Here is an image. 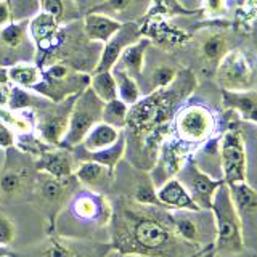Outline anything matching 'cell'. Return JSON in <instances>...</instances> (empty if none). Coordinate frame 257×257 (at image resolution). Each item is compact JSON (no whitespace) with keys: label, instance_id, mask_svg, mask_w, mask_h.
Here are the masks:
<instances>
[{"label":"cell","instance_id":"24","mask_svg":"<svg viewBox=\"0 0 257 257\" xmlns=\"http://www.w3.org/2000/svg\"><path fill=\"white\" fill-rule=\"evenodd\" d=\"M10 79L23 87H34L40 82V71L31 64H18L10 69Z\"/></svg>","mask_w":257,"mask_h":257},{"label":"cell","instance_id":"5","mask_svg":"<svg viewBox=\"0 0 257 257\" xmlns=\"http://www.w3.org/2000/svg\"><path fill=\"white\" fill-rule=\"evenodd\" d=\"M220 171L223 183H239L247 180V151L243 134L230 128L219 140Z\"/></svg>","mask_w":257,"mask_h":257},{"label":"cell","instance_id":"17","mask_svg":"<svg viewBox=\"0 0 257 257\" xmlns=\"http://www.w3.org/2000/svg\"><path fill=\"white\" fill-rule=\"evenodd\" d=\"M37 195L45 204L60 206L68 195V185L63 182V179L45 172L37 182Z\"/></svg>","mask_w":257,"mask_h":257},{"label":"cell","instance_id":"7","mask_svg":"<svg viewBox=\"0 0 257 257\" xmlns=\"http://www.w3.org/2000/svg\"><path fill=\"white\" fill-rule=\"evenodd\" d=\"M103 101L93 93V90L85 92L80 100L76 103L72 114L68 120L64 140L68 145L82 143L85 135L90 132V128L100 122L103 117Z\"/></svg>","mask_w":257,"mask_h":257},{"label":"cell","instance_id":"38","mask_svg":"<svg viewBox=\"0 0 257 257\" xmlns=\"http://www.w3.org/2000/svg\"><path fill=\"white\" fill-rule=\"evenodd\" d=\"M10 143H12V134L5 127V124L0 122V145H2V147H7V145H10Z\"/></svg>","mask_w":257,"mask_h":257},{"label":"cell","instance_id":"22","mask_svg":"<svg viewBox=\"0 0 257 257\" xmlns=\"http://www.w3.org/2000/svg\"><path fill=\"white\" fill-rule=\"evenodd\" d=\"M26 185V175L21 171L8 169L0 175V195L7 198H13L20 195Z\"/></svg>","mask_w":257,"mask_h":257},{"label":"cell","instance_id":"19","mask_svg":"<svg viewBox=\"0 0 257 257\" xmlns=\"http://www.w3.org/2000/svg\"><path fill=\"white\" fill-rule=\"evenodd\" d=\"M150 42L148 40H140V42H134L131 45H127L122 53H120L119 60L120 64L125 68L127 74H140L143 69L145 63V52H147Z\"/></svg>","mask_w":257,"mask_h":257},{"label":"cell","instance_id":"26","mask_svg":"<svg viewBox=\"0 0 257 257\" xmlns=\"http://www.w3.org/2000/svg\"><path fill=\"white\" fill-rule=\"evenodd\" d=\"M139 0H103L98 5V10L103 15H117L125 16L135 10Z\"/></svg>","mask_w":257,"mask_h":257},{"label":"cell","instance_id":"6","mask_svg":"<svg viewBox=\"0 0 257 257\" xmlns=\"http://www.w3.org/2000/svg\"><path fill=\"white\" fill-rule=\"evenodd\" d=\"M177 179L188 191V195L195 201V204L203 211H211L215 193L223 185L222 179H215L211 174L204 172L195 163V159L183 163L180 171L177 172Z\"/></svg>","mask_w":257,"mask_h":257},{"label":"cell","instance_id":"13","mask_svg":"<svg viewBox=\"0 0 257 257\" xmlns=\"http://www.w3.org/2000/svg\"><path fill=\"white\" fill-rule=\"evenodd\" d=\"M139 34V29L134 28L132 24H128L125 29L120 28L117 34L112 37L111 40L106 42V47H104V52H103V56L98 63V66H96L95 72H103V71H109L112 66L116 64V61L119 60L120 53L122 50L127 47L134 44V40Z\"/></svg>","mask_w":257,"mask_h":257},{"label":"cell","instance_id":"35","mask_svg":"<svg viewBox=\"0 0 257 257\" xmlns=\"http://www.w3.org/2000/svg\"><path fill=\"white\" fill-rule=\"evenodd\" d=\"M12 18H13V13H12L10 2H8V0H0V28L10 24Z\"/></svg>","mask_w":257,"mask_h":257},{"label":"cell","instance_id":"30","mask_svg":"<svg viewBox=\"0 0 257 257\" xmlns=\"http://www.w3.org/2000/svg\"><path fill=\"white\" fill-rule=\"evenodd\" d=\"M0 39L7 47L16 48L20 47L24 39V26L23 24H7L2 28L0 32Z\"/></svg>","mask_w":257,"mask_h":257},{"label":"cell","instance_id":"1","mask_svg":"<svg viewBox=\"0 0 257 257\" xmlns=\"http://www.w3.org/2000/svg\"><path fill=\"white\" fill-rule=\"evenodd\" d=\"M163 206L135 203L120 209L116 217L114 241L122 252L139 257H199L206 252L182 241L172 227L171 211Z\"/></svg>","mask_w":257,"mask_h":257},{"label":"cell","instance_id":"39","mask_svg":"<svg viewBox=\"0 0 257 257\" xmlns=\"http://www.w3.org/2000/svg\"><path fill=\"white\" fill-rule=\"evenodd\" d=\"M179 4L187 8V10H201V7H203V0H179Z\"/></svg>","mask_w":257,"mask_h":257},{"label":"cell","instance_id":"34","mask_svg":"<svg viewBox=\"0 0 257 257\" xmlns=\"http://www.w3.org/2000/svg\"><path fill=\"white\" fill-rule=\"evenodd\" d=\"M45 13H48L50 16L58 21L64 16V2L63 0H45Z\"/></svg>","mask_w":257,"mask_h":257},{"label":"cell","instance_id":"36","mask_svg":"<svg viewBox=\"0 0 257 257\" xmlns=\"http://www.w3.org/2000/svg\"><path fill=\"white\" fill-rule=\"evenodd\" d=\"M204 257H257V254H255V252H252V251H249V249H244L243 252H238V254L219 255V254H215V252H214V249H212V251L206 252V254H204Z\"/></svg>","mask_w":257,"mask_h":257},{"label":"cell","instance_id":"28","mask_svg":"<svg viewBox=\"0 0 257 257\" xmlns=\"http://www.w3.org/2000/svg\"><path fill=\"white\" fill-rule=\"evenodd\" d=\"M64 127H68V120L60 119V117H52L47 119L45 122L40 125L42 131V137L50 143H58V140L64 135Z\"/></svg>","mask_w":257,"mask_h":257},{"label":"cell","instance_id":"33","mask_svg":"<svg viewBox=\"0 0 257 257\" xmlns=\"http://www.w3.org/2000/svg\"><path fill=\"white\" fill-rule=\"evenodd\" d=\"M201 8L207 18H222L228 12V0H203Z\"/></svg>","mask_w":257,"mask_h":257},{"label":"cell","instance_id":"15","mask_svg":"<svg viewBox=\"0 0 257 257\" xmlns=\"http://www.w3.org/2000/svg\"><path fill=\"white\" fill-rule=\"evenodd\" d=\"M116 142H119V131L114 125H109L106 122L95 124L90 132L84 139V148L88 153H98L103 150H108L114 147Z\"/></svg>","mask_w":257,"mask_h":257},{"label":"cell","instance_id":"32","mask_svg":"<svg viewBox=\"0 0 257 257\" xmlns=\"http://www.w3.org/2000/svg\"><path fill=\"white\" fill-rule=\"evenodd\" d=\"M16 238V227L8 215L0 211V246L12 244Z\"/></svg>","mask_w":257,"mask_h":257},{"label":"cell","instance_id":"37","mask_svg":"<svg viewBox=\"0 0 257 257\" xmlns=\"http://www.w3.org/2000/svg\"><path fill=\"white\" fill-rule=\"evenodd\" d=\"M257 13V0H246L244 2V21L246 18L247 20H251L252 16Z\"/></svg>","mask_w":257,"mask_h":257},{"label":"cell","instance_id":"10","mask_svg":"<svg viewBox=\"0 0 257 257\" xmlns=\"http://www.w3.org/2000/svg\"><path fill=\"white\" fill-rule=\"evenodd\" d=\"M198 50L201 60L209 68H217L227 52L230 50V36L223 29H209L204 31L199 37Z\"/></svg>","mask_w":257,"mask_h":257},{"label":"cell","instance_id":"11","mask_svg":"<svg viewBox=\"0 0 257 257\" xmlns=\"http://www.w3.org/2000/svg\"><path fill=\"white\" fill-rule=\"evenodd\" d=\"M222 106L246 122L257 125V90H222Z\"/></svg>","mask_w":257,"mask_h":257},{"label":"cell","instance_id":"14","mask_svg":"<svg viewBox=\"0 0 257 257\" xmlns=\"http://www.w3.org/2000/svg\"><path fill=\"white\" fill-rule=\"evenodd\" d=\"M122 28L117 20L109 18L103 13H92L85 18V34L96 42H108Z\"/></svg>","mask_w":257,"mask_h":257},{"label":"cell","instance_id":"8","mask_svg":"<svg viewBox=\"0 0 257 257\" xmlns=\"http://www.w3.org/2000/svg\"><path fill=\"white\" fill-rule=\"evenodd\" d=\"M175 127L177 134L183 142L203 143L214 132L215 117L211 109L201 106V104H193L179 112Z\"/></svg>","mask_w":257,"mask_h":257},{"label":"cell","instance_id":"4","mask_svg":"<svg viewBox=\"0 0 257 257\" xmlns=\"http://www.w3.org/2000/svg\"><path fill=\"white\" fill-rule=\"evenodd\" d=\"M172 227L182 241L198 251H212L215 239V225L211 211H171Z\"/></svg>","mask_w":257,"mask_h":257},{"label":"cell","instance_id":"20","mask_svg":"<svg viewBox=\"0 0 257 257\" xmlns=\"http://www.w3.org/2000/svg\"><path fill=\"white\" fill-rule=\"evenodd\" d=\"M92 90L103 103L117 100V84L114 74H111L109 71L96 72L92 80Z\"/></svg>","mask_w":257,"mask_h":257},{"label":"cell","instance_id":"18","mask_svg":"<svg viewBox=\"0 0 257 257\" xmlns=\"http://www.w3.org/2000/svg\"><path fill=\"white\" fill-rule=\"evenodd\" d=\"M80 244L66 238H50L36 251V257H84Z\"/></svg>","mask_w":257,"mask_h":257},{"label":"cell","instance_id":"29","mask_svg":"<svg viewBox=\"0 0 257 257\" xmlns=\"http://www.w3.org/2000/svg\"><path fill=\"white\" fill-rule=\"evenodd\" d=\"M108 106L103 108V116L106 119V124L109 125H124V120H125V116H127V104L124 101H119V100H114V101H109L106 103Z\"/></svg>","mask_w":257,"mask_h":257},{"label":"cell","instance_id":"16","mask_svg":"<svg viewBox=\"0 0 257 257\" xmlns=\"http://www.w3.org/2000/svg\"><path fill=\"white\" fill-rule=\"evenodd\" d=\"M76 177L88 190L98 191L106 187L109 182V167L96 163V161H87L77 167Z\"/></svg>","mask_w":257,"mask_h":257},{"label":"cell","instance_id":"25","mask_svg":"<svg viewBox=\"0 0 257 257\" xmlns=\"http://www.w3.org/2000/svg\"><path fill=\"white\" fill-rule=\"evenodd\" d=\"M55 28H56V20L53 16H50L48 13H42L32 23V34L42 44L45 40H48V37L53 36Z\"/></svg>","mask_w":257,"mask_h":257},{"label":"cell","instance_id":"40","mask_svg":"<svg viewBox=\"0 0 257 257\" xmlns=\"http://www.w3.org/2000/svg\"><path fill=\"white\" fill-rule=\"evenodd\" d=\"M76 2H79V4H87V2H90V0H76Z\"/></svg>","mask_w":257,"mask_h":257},{"label":"cell","instance_id":"27","mask_svg":"<svg viewBox=\"0 0 257 257\" xmlns=\"http://www.w3.org/2000/svg\"><path fill=\"white\" fill-rule=\"evenodd\" d=\"M74 214L79 219L84 220H93L101 214V207L96 201L90 196H82L76 199L74 203Z\"/></svg>","mask_w":257,"mask_h":257},{"label":"cell","instance_id":"9","mask_svg":"<svg viewBox=\"0 0 257 257\" xmlns=\"http://www.w3.org/2000/svg\"><path fill=\"white\" fill-rule=\"evenodd\" d=\"M230 195L239 214L243 230L246 227L257 228V190L246 182L228 185Z\"/></svg>","mask_w":257,"mask_h":257},{"label":"cell","instance_id":"23","mask_svg":"<svg viewBox=\"0 0 257 257\" xmlns=\"http://www.w3.org/2000/svg\"><path fill=\"white\" fill-rule=\"evenodd\" d=\"M116 84H117V96H120V101L125 104H134L140 98V88L134 80L131 74L124 71H119L114 74Z\"/></svg>","mask_w":257,"mask_h":257},{"label":"cell","instance_id":"12","mask_svg":"<svg viewBox=\"0 0 257 257\" xmlns=\"http://www.w3.org/2000/svg\"><path fill=\"white\" fill-rule=\"evenodd\" d=\"M156 196L159 204L169 211H183V209L185 211H198L199 209L177 177H172L161 185L156 190Z\"/></svg>","mask_w":257,"mask_h":257},{"label":"cell","instance_id":"3","mask_svg":"<svg viewBox=\"0 0 257 257\" xmlns=\"http://www.w3.org/2000/svg\"><path fill=\"white\" fill-rule=\"evenodd\" d=\"M222 90H249L257 85V56L243 48H230L215 68Z\"/></svg>","mask_w":257,"mask_h":257},{"label":"cell","instance_id":"2","mask_svg":"<svg viewBox=\"0 0 257 257\" xmlns=\"http://www.w3.org/2000/svg\"><path fill=\"white\" fill-rule=\"evenodd\" d=\"M211 212L215 225V239H214V252L219 255L238 254L243 252L246 247L243 223L236 211L230 195V188L227 183L217 190Z\"/></svg>","mask_w":257,"mask_h":257},{"label":"cell","instance_id":"31","mask_svg":"<svg viewBox=\"0 0 257 257\" xmlns=\"http://www.w3.org/2000/svg\"><path fill=\"white\" fill-rule=\"evenodd\" d=\"M177 76V71L171 66H158L155 71H153L150 84L153 85V88H164L167 85H171L174 82V79Z\"/></svg>","mask_w":257,"mask_h":257},{"label":"cell","instance_id":"21","mask_svg":"<svg viewBox=\"0 0 257 257\" xmlns=\"http://www.w3.org/2000/svg\"><path fill=\"white\" fill-rule=\"evenodd\" d=\"M42 169L53 177L66 179L72 172V159L66 153H50L42 161Z\"/></svg>","mask_w":257,"mask_h":257}]
</instances>
